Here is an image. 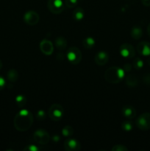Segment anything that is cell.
Listing matches in <instances>:
<instances>
[{
  "mask_svg": "<svg viewBox=\"0 0 150 151\" xmlns=\"http://www.w3.org/2000/svg\"><path fill=\"white\" fill-rule=\"evenodd\" d=\"M79 0H65V4L69 8H74L77 5Z\"/></svg>",
  "mask_w": 150,
  "mask_h": 151,
  "instance_id": "d4e9b609",
  "label": "cell"
},
{
  "mask_svg": "<svg viewBox=\"0 0 150 151\" xmlns=\"http://www.w3.org/2000/svg\"><path fill=\"white\" fill-rule=\"evenodd\" d=\"M124 72H129V71L132 69V66H131L129 63H127V64H125L124 66Z\"/></svg>",
  "mask_w": 150,
  "mask_h": 151,
  "instance_id": "f546056e",
  "label": "cell"
},
{
  "mask_svg": "<svg viewBox=\"0 0 150 151\" xmlns=\"http://www.w3.org/2000/svg\"><path fill=\"white\" fill-rule=\"evenodd\" d=\"M54 44H55V47L60 51H63V50H66V47H67V40L64 37H57L55 39Z\"/></svg>",
  "mask_w": 150,
  "mask_h": 151,
  "instance_id": "9a60e30c",
  "label": "cell"
},
{
  "mask_svg": "<svg viewBox=\"0 0 150 151\" xmlns=\"http://www.w3.org/2000/svg\"><path fill=\"white\" fill-rule=\"evenodd\" d=\"M62 134L66 137H69L74 134V128L70 125H66L62 129Z\"/></svg>",
  "mask_w": 150,
  "mask_h": 151,
  "instance_id": "7402d4cb",
  "label": "cell"
},
{
  "mask_svg": "<svg viewBox=\"0 0 150 151\" xmlns=\"http://www.w3.org/2000/svg\"><path fill=\"white\" fill-rule=\"evenodd\" d=\"M131 37L135 40H138L141 38L143 35V29L140 26H134L130 32Z\"/></svg>",
  "mask_w": 150,
  "mask_h": 151,
  "instance_id": "e0dca14e",
  "label": "cell"
},
{
  "mask_svg": "<svg viewBox=\"0 0 150 151\" xmlns=\"http://www.w3.org/2000/svg\"><path fill=\"white\" fill-rule=\"evenodd\" d=\"M40 50L46 55H50L54 51L52 42L48 39H43L40 43Z\"/></svg>",
  "mask_w": 150,
  "mask_h": 151,
  "instance_id": "8fae6325",
  "label": "cell"
},
{
  "mask_svg": "<svg viewBox=\"0 0 150 151\" xmlns=\"http://www.w3.org/2000/svg\"><path fill=\"white\" fill-rule=\"evenodd\" d=\"M109 55L105 51H100L96 54L94 61L99 66H104L108 62Z\"/></svg>",
  "mask_w": 150,
  "mask_h": 151,
  "instance_id": "7c38bea8",
  "label": "cell"
},
{
  "mask_svg": "<svg viewBox=\"0 0 150 151\" xmlns=\"http://www.w3.org/2000/svg\"><path fill=\"white\" fill-rule=\"evenodd\" d=\"M144 60L140 58H135L133 60V66L137 70H140L144 67Z\"/></svg>",
  "mask_w": 150,
  "mask_h": 151,
  "instance_id": "603a6c76",
  "label": "cell"
},
{
  "mask_svg": "<svg viewBox=\"0 0 150 151\" xmlns=\"http://www.w3.org/2000/svg\"><path fill=\"white\" fill-rule=\"evenodd\" d=\"M137 51L141 55L144 57L150 56V43L147 41H141L137 46Z\"/></svg>",
  "mask_w": 150,
  "mask_h": 151,
  "instance_id": "4fadbf2b",
  "label": "cell"
},
{
  "mask_svg": "<svg viewBox=\"0 0 150 151\" xmlns=\"http://www.w3.org/2000/svg\"><path fill=\"white\" fill-rule=\"evenodd\" d=\"M1 68H2V62H1V60H0V70L1 69Z\"/></svg>",
  "mask_w": 150,
  "mask_h": 151,
  "instance_id": "836d02e7",
  "label": "cell"
},
{
  "mask_svg": "<svg viewBox=\"0 0 150 151\" xmlns=\"http://www.w3.org/2000/svg\"><path fill=\"white\" fill-rule=\"evenodd\" d=\"M7 78L10 82H16L19 78V72L15 69H10L7 73Z\"/></svg>",
  "mask_w": 150,
  "mask_h": 151,
  "instance_id": "d6986e66",
  "label": "cell"
},
{
  "mask_svg": "<svg viewBox=\"0 0 150 151\" xmlns=\"http://www.w3.org/2000/svg\"><path fill=\"white\" fill-rule=\"evenodd\" d=\"M96 41L95 39L92 37H87L82 41V46L86 50H91L95 46Z\"/></svg>",
  "mask_w": 150,
  "mask_h": 151,
  "instance_id": "ac0fdd59",
  "label": "cell"
},
{
  "mask_svg": "<svg viewBox=\"0 0 150 151\" xmlns=\"http://www.w3.org/2000/svg\"><path fill=\"white\" fill-rule=\"evenodd\" d=\"M119 52L122 57L125 58H132L135 55V51L134 47L130 44L125 43L121 45Z\"/></svg>",
  "mask_w": 150,
  "mask_h": 151,
  "instance_id": "ba28073f",
  "label": "cell"
},
{
  "mask_svg": "<svg viewBox=\"0 0 150 151\" xmlns=\"http://www.w3.org/2000/svg\"><path fill=\"white\" fill-rule=\"evenodd\" d=\"M137 128L142 131H148L150 129V113H144L140 115L136 119Z\"/></svg>",
  "mask_w": 150,
  "mask_h": 151,
  "instance_id": "5b68a950",
  "label": "cell"
},
{
  "mask_svg": "<svg viewBox=\"0 0 150 151\" xmlns=\"http://www.w3.org/2000/svg\"><path fill=\"white\" fill-rule=\"evenodd\" d=\"M64 114V109L60 104L54 103L51 105L48 111V115L51 120L57 122L62 119Z\"/></svg>",
  "mask_w": 150,
  "mask_h": 151,
  "instance_id": "3957f363",
  "label": "cell"
},
{
  "mask_svg": "<svg viewBox=\"0 0 150 151\" xmlns=\"http://www.w3.org/2000/svg\"><path fill=\"white\" fill-rule=\"evenodd\" d=\"M138 83V80L136 78V76L133 75H129L126 77V84L129 87H133L137 86Z\"/></svg>",
  "mask_w": 150,
  "mask_h": 151,
  "instance_id": "ffe728a7",
  "label": "cell"
},
{
  "mask_svg": "<svg viewBox=\"0 0 150 151\" xmlns=\"http://www.w3.org/2000/svg\"><path fill=\"white\" fill-rule=\"evenodd\" d=\"M47 7L53 14H60L64 10V4L62 0H48Z\"/></svg>",
  "mask_w": 150,
  "mask_h": 151,
  "instance_id": "8992f818",
  "label": "cell"
},
{
  "mask_svg": "<svg viewBox=\"0 0 150 151\" xmlns=\"http://www.w3.org/2000/svg\"><path fill=\"white\" fill-rule=\"evenodd\" d=\"M121 113L123 116L127 119H133L136 116V110L130 105H126L124 106L121 109Z\"/></svg>",
  "mask_w": 150,
  "mask_h": 151,
  "instance_id": "5bb4252c",
  "label": "cell"
},
{
  "mask_svg": "<svg viewBox=\"0 0 150 151\" xmlns=\"http://www.w3.org/2000/svg\"><path fill=\"white\" fill-rule=\"evenodd\" d=\"M6 86V81L3 77L0 76V91L3 89Z\"/></svg>",
  "mask_w": 150,
  "mask_h": 151,
  "instance_id": "f1b7e54d",
  "label": "cell"
},
{
  "mask_svg": "<svg viewBox=\"0 0 150 151\" xmlns=\"http://www.w3.org/2000/svg\"><path fill=\"white\" fill-rule=\"evenodd\" d=\"M26 102H27V100H26V97L24 95H22V94H19L18 96H16V103L19 108L24 107V106L26 105Z\"/></svg>",
  "mask_w": 150,
  "mask_h": 151,
  "instance_id": "44dd1931",
  "label": "cell"
},
{
  "mask_svg": "<svg viewBox=\"0 0 150 151\" xmlns=\"http://www.w3.org/2000/svg\"><path fill=\"white\" fill-rule=\"evenodd\" d=\"M141 2L146 7H150V0H141Z\"/></svg>",
  "mask_w": 150,
  "mask_h": 151,
  "instance_id": "4dcf8cb0",
  "label": "cell"
},
{
  "mask_svg": "<svg viewBox=\"0 0 150 151\" xmlns=\"http://www.w3.org/2000/svg\"><path fill=\"white\" fill-rule=\"evenodd\" d=\"M33 123V115L29 111L22 109L14 118V126L19 131L29 130Z\"/></svg>",
  "mask_w": 150,
  "mask_h": 151,
  "instance_id": "6da1fadb",
  "label": "cell"
},
{
  "mask_svg": "<svg viewBox=\"0 0 150 151\" xmlns=\"http://www.w3.org/2000/svg\"><path fill=\"white\" fill-rule=\"evenodd\" d=\"M85 16V12L82 7H76L72 13V17L73 19L76 22H80L83 19Z\"/></svg>",
  "mask_w": 150,
  "mask_h": 151,
  "instance_id": "2e32d148",
  "label": "cell"
},
{
  "mask_svg": "<svg viewBox=\"0 0 150 151\" xmlns=\"http://www.w3.org/2000/svg\"><path fill=\"white\" fill-rule=\"evenodd\" d=\"M40 20V16L38 13L34 10H29L24 16V21L25 23L30 26H33L38 23Z\"/></svg>",
  "mask_w": 150,
  "mask_h": 151,
  "instance_id": "9c48e42d",
  "label": "cell"
},
{
  "mask_svg": "<svg viewBox=\"0 0 150 151\" xmlns=\"http://www.w3.org/2000/svg\"><path fill=\"white\" fill-rule=\"evenodd\" d=\"M39 150V147H37L36 145H29L24 148V151H38Z\"/></svg>",
  "mask_w": 150,
  "mask_h": 151,
  "instance_id": "83f0119b",
  "label": "cell"
},
{
  "mask_svg": "<svg viewBox=\"0 0 150 151\" xmlns=\"http://www.w3.org/2000/svg\"><path fill=\"white\" fill-rule=\"evenodd\" d=\"M53 139H54V141H55V142H58L59 141V139H60V137H58V136H54V137H53Z\"/></svg>",
  "mask_w": 150,
  "mask_h": 151,
  "instance_id": "1f68e13d",
  "label": "cell"
},
{
  "mask_svg": "<svg viewBox=\"0 0 150 151\" xmlns=\"http://www.w3.org/2000/svg\"><path fill=\"white\" fill-rule=\"evenodd\" d=\"M113 151H128L127 147H125L123 145H114L112 148Z\"/></svg>",
  "mask_w": 150,
  "mask_h": 151,
  "instance_id": "4316f807",
  "label": "cell"
},
{
  "mask_svg": "<svg viewBox=\"0 0 150 151\" xmlns=\"http://www.w3.org/2000/svg\"><path fill=\"white\" fill-rule=\"evenodd\" d=\"M125 72L123 69L118 66L108 68L104 72V79L110 83H119L124 79Z\"/></svg>",
  "mask_w": 150,
  "mask_h": 151,
  "instance_id": "7a4b0ae2",
  "label": "cell"
},
{
  "mask_svg": "<svg viewBox=\"0 0 150 151\" xmlns=\"http://www.w3.org/2000/svg\"><path fill=\"white\" fill-rule=\"evenodd\" d=\"M35 116H36V118L38 120H44L46 118V112L44 110H42V109L38 111V112L35 114Z\"/></svg>",
  "mask_w": 150,
  "mask_h": 151,
  "instance_id": "484cf974",
  "label": "cell"
},
{
  "mask_svg": "<svg viewBox=\"0 0 150 151\" xmlns=\"http://www.w3.org/2000/svg\"><path fill=\"white\" fill-rule=\"evenodd\" d=\"M147 63H148V64L150 66V58H149L148 60H147Z\"/></svg>",
  "mask_w": 150,
  "mask_h": 151,
  "instance_id": "e575fe53",
  "label": "cell"
},
{
  "mask_svg": "<svg viewBox=\"0 0 150 151\" xmlns=\"http://www.w3.org/2000/svg\"><path fill=\"white\" fill-rule=\"evenodd\" d=\"M66 58L72 64H78L82 60V52L76 47H71L66 53Z\"/></svg>",
  "mask_w": 150,
  "mask_h": 151,
  "instance_id": "277c9868",
  "label": "cell"
},
{
  "mask_svg": "<svg viewBox=\"0 0 150 151\" xmlns=\"http://www.w3.org/2000/svg\"><path fill=\"white\" fill-rule=\"evenodd\" d=\"M147 32H148V35L149 36V38H150V23L149 24L148 27H147Z\"/></svg>",
  "mask_w": 150,
  "mask_h": 151,
  "instance_id": "d6a6232c",
  "label": "cell"
},
{
  "mask_svg": "<svg viewBox=\"0 0 150 151\" xmlns=\"http://www.w3.org/2000/svg\"><path fill=\"white\" fill-rule=\"evenodd\" d=\"M121 128L124 131H130L133 128V124L131 121H124L121 124Z\"/></svg>",
  "mask_w": 150,
  "mask_h": 151,
  "instance_id": "cb8c5ba5",
  "label": "cell"
},
{
  "mask_svg": "<svg viewBox=\"0 0 150 151\" xmlns=\"http://www.w3.org/2000/svg\"><path fill=\"white\" fill-rule=\"evenodd\" d=\"M63 147L67 151H79L81 149V144L75 139H67L65 140Z\"/></svg>",
  "mask_w": 150,
  "mask_h": 151,
  "instance_id": "30bf717a",
  "label": "cell"
},
{
  "mask_svg": "<svg viewBox=\"0 0 150 151\" xmlns=\"http://www.w3.org/2000/svg\"><path fill=\"white\" fill-rule=\"evenodd\" d=\"M33 138L38 144L46 145L50 140V135L45 130L38 129L34 133Z\"/></svg>",
  "mask_w": 150,
  "mask_h": 151,
  "instance_id": "52a82bcc",
  "label": "cell"
}]
</instances>
